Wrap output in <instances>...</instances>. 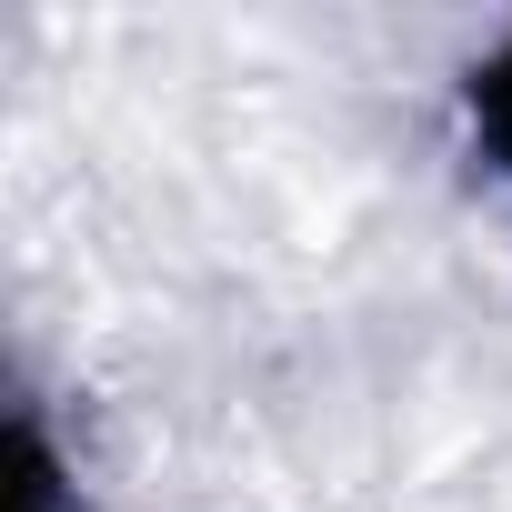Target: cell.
Listing matches in <instances>:
<instances>
[{
  "label": "cell",
  "instance_id": "6da1fadb",
  "mask_svg": "<svg viewBox=\"0 0 512 512\" xmlns=\"http://www.w3.org/2000/svg\"><path fill=\"white\" fill-rule=\"evenodd\" d=\"M462 131H472L482 171L512 191V41H492V51L462 71Z\"/></svg>",
  "mask_w": 512,
  "mask_h": 512
},
{
  "label": "cell",
  "instance_id": "7a4b0ae2",
  "mask_svg": "<svg viewBox=\"0 0 512 512\" xmlns=\"http://www.w3.org/2000/svg\"><path fill=\"white\" fill-rule=\"evenodd\" d=\"M11 472H21V512H71V482H61L51 432H41L31 402H21V422H11Z\"/></svg>",
  "mask_w": 512,
  "mask_h": 512
}]
</instances>
